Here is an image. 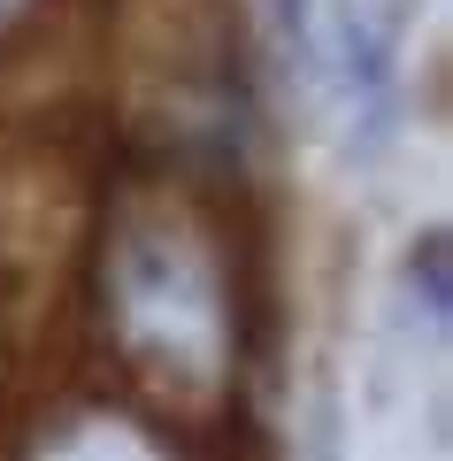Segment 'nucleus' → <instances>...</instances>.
Wrapping results in <instances>:
<instances>
[{"label":"nucleus","mask_w":453,"mask_h":461,"mask_svg":"<svg viewBox=\"0 0 453 461\" xmlns=\"http://www.w3.org/2000/svg\"><path fill=\"white\" fill-rule=\"evenodd\" d=\"M115 300H123V330L139 354H154L169 377H215L223 300H215L208 254L185 230H131L115 247Z\"/></svg>","instance_id":"nucleus-1"},{"label":"nucleus","mask_w":453,"mask_h":461,"mask_svg":"<svg viewBox=\"0 0 453 461\" xmlns=\"http://www.w3.org/2000/svg\"><path fill=\"white\" fill-rule=\"evenodd\" d=\"M331 32H339V62H346V100L385 108L400 85L407 0H331Z\"/></svg>","instance_id":"nucleus-2"},{"label":"nucleus","mask_w":453,"mask_h":461,"mask_svg":"<svg viewBox=\"0 0 453 461\" xmlns=\"http://www.w3.org/2000/svg\"><path fill=\"white\" fill-rule=\"evenodd\" d=\"M47 461H154V446H146V438H131L123 423H85L77 438H62Z\"/></svg>","instance_id":"nucleus-3"},{"label":"nucleus","mask_w":453,"mask_h":461,"mask_svg":"<svg viewBox=\"0 0 453 461\" xmlns=\"http://www.w3.org/2000/svg\"><path fill=\"white\" fill-rule=\"evenodd\" d=\"M8 8H16V0H0V16H8Z\"/></svg>","instance_id":"nucleus-4"}]
</instances>
